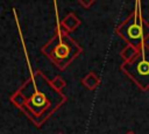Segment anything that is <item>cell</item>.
<instances>
[{
	"mask_svg": "<svg viewBox=\"0 0 149 134\" xmlns=\"http://www.w3.org/2000/svg\"><path fill=\"white\" fill-rule=\"evenodd\" d=\"M126 72L142 87L149 85V49L142 50L133 61L123 65Z\"/></svg>",
	"mask_w": 149,
	"mask_h": 134,
	"instance_id": "1",
	"label": "cell"
},
{
	"mask_svg": "<svg viewBox=\"0 0 149 134\" xmlns=\"http://www.w3.org/2000/svg\"><path fill=\"white\" fill-rule=\"evenodd\" d=\"M56 43H51L49 45V48L51 50H49L50 52H48L56 63H64L66 64L68 61L76 55L74 52V48H76V43L70 40L68 36L65 37H58L57 40L55 38Z\"/></svg>",
	"mask_w": 149,
	"mask_h": 134,
	"instance_id": "2",
	"label": "cell"
},
{
	"mask_svg": "<svg viewBox=\"0 0 149 134\" xmlns=\"http://www.w3.org/2000/svg\"><path fill=\"white\" fill-rule=\"evenodd\" d=\"M123 30H125V36L130 41H135V42H141L142 41V38H143V33H142V29H141V24H134V23H132V24H126V26H123V28H122Z\"/></svg>",
	"mask_w": 149,
	"mask_h": 134,
	"instance_id": "3",
	"label": "cell"
}]
</instances>
